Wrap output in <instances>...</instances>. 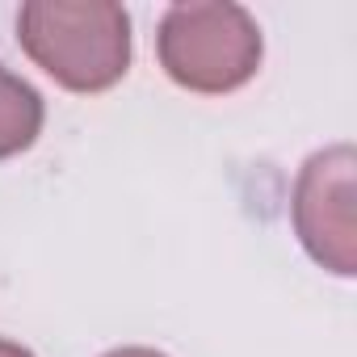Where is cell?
I'll use <instances>...</instances> for the list:
<instances>
[{"instance_id":"1","label":"cell","mask_w":357,"mask_h":357,"mask_svg":"<svg viewBox=\"0 0 357 357\" xmlns=\"http://www.w3.org/2000/svg\"><path fill=\"white\" fill-rule=\"evenodd\" d=\"M26 55L72 93H105L130 68V17L109 0H34L17 13Z\"/></svg>"},{"instance_id":"6","label":"cell","mask_w":357,"mask_h":357,"mask_svg":"<svg viewBox=\"0 0 357 357\" xmlns=\"http://www.w3.org/2000/svg\"><path fill=\"white\" fill-rule=\"evenodd\" d=\"M105 357H164V353H155V349H114Z\"/></svg>"},{"instance_id":"3","label":"cell","mask_w":357,"mask_h":357,"mask_svg":"<svg viewBox=\"0 0 357 357\" xmlns=\"http://www.w3.org/2000/svg\"><path fill=\"white\" fill-rule=\"evenodd\" d=\"M294 227L303 248L332 273H353V147L315 151L294 185Z\"/></svg>"},{"instance_id":"5","label":"cell","mask_w":357,"mask_h":357,"mask_svg":"<svg viewBox=\"0 0 357 357\" xmlns=\"http://www.w3.org/2000/svg\"><path fill=\"white\" fill-rule=\"evenodd\" d=\"M0 357H34L30 349H22V344H13V340H5L0 336Z\"/></svg>"},{"instance_id":"2","label":"cell","mask_w":357,"mask_h":357,"mask_svg":"<svg viewBox=\"0 0 357 357\" xmlns=\"http://www.w3.org/2000/svg\"><path fill=\"white\" fill-rule=\"evenodd\" d=\"M160 63L190 93H231L261 68V30L240 5H172L160 22Z\"/></svg>"},{"instance_id":"4","label":"cell","mask_w":357,"mask_h":357,"mask_svg":"<svg viewBox=\"0 0 357 357\" xmlns=\"http://www.w3.org/2000/svg\"><path fill=\"white\" fill-rule=\"evenodd\" d=\"M38 130H43V97L22 76L0 68V160L34 147Z\"/></svg>"}]
</instances>
